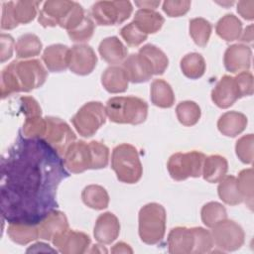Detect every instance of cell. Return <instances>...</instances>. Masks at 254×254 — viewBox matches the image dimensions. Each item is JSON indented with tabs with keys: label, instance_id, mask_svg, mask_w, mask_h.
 Here are the masks:
<instances>
[{
	"label": "cell",
	"instance_id": "4dcf8cb0",
	"mask_svg": "<svg viewBox=\"0 0 254 254\" xmlns=\"http://www.w3.org/2000/svg\"><path fill=\"white\" fill-rule=\"evenodd\" d=\"M7 234L12 241L21 245H25L40 237L38 225L19 223H9Z\"/></svg>",
	"mask_w": 254,
	"mask_h": 254
},
{
	"label": "cell",
	"instance_id": "6da1fadb",
	"mask_svg": "<svg viewBox=\"0 0 254 254\" xmlns=\"http://www.w3.org/2000/svg\"><path fill=\"white\" fill-rule=\"evenodd\" d=\"M64 167L44 138H26L20 132L1 159L3 220L39 225L58 207L57 189L69 177Z\"/></svg>",
	"mask_w": 254,
	"mask_h": 254
},
{
	"label": "cell",
	"instance_id": "9c48e42d",
	"mask_svg": "<svg viewBox=\"0 0 254 254\" xmlns=\"http://www.w3.org/2000/svg\"><path fill=\"white\" fill-rule=\"evenodd\" d=\"M129 1H98L91 7V15L97 25H116L127 20L132 13Z\"/></svg>",
	"mask_w": 254,
	"mask_h": 254
},
{
	"label": "cell",
	"instance_id": "f35d334b",
	"mask_svg": "<svg viewBox=\"0 0 254 254\" xmlns=\"http://www.w3.org/2000/svg\"><path fill=\"white\" fill-rule=\"evenodd\" d=\"M47 129V120L41 116L26 118L22 128L23 136L26 138H44Z\"/></svg>",
	"mask_w": 254,
	"mask_h": 254
},
{
	"label": "cell",
	"instance_id": "60d3db41",
	"mask_svg": "<svg viewBox=\"0 0 254 254\" xmlns=\"http://www.w3.org/2000/svg\"><path fill=\"white\" fill-rule=\"evenodd\" d=\"M94 31V23L93 21L88 17L85 16L82 22L73 30L68 31V37L73 42H86L88 41Z\"/></svg>",
	"mask_w": 254,
	"mask_h": 254
},
{
	"label": "cell",
	"instance_id": "cb8c5ba5",
	"mask_svg": "<svg viewBox=\"0 0 254 254\" xmlns=\"http://www.w3.org/2000/svg\"><path fill=\"white\" fill-rule=\"evenodd\" d=\"M247 118L244 114L236 111H228L220 116L217 122L218 130L225 136L235 137L244 131Z\"/></svg>",
	"mask_w": 254,
	"mask_h": 254
},
{
	"label": "cell",
	"instance_id": "e575fe53",
	"mask_svg": "<svg viewBox=\"0 0 254 254\" xmlns=\"http://www.w3.org/2000/svg\"><path fill=\"white\" fill-rule=\"evenodd\" d=\"M176 113L179 121L185 126L196 124L200 118V108L193 101H183L176 107Z\"/></svg>",
	"mask_w": 254,
	"mask_h": 254
},
{
	"label": "cell",
	"instance_id": "d4e9b609",
	"mask_svg": "<svg viewBox=\"0 0 254 254\" xmlns=\"http://www.w3.org/2000/svg\"><path fill=\"white\" fill-rule=\"evenodd\" d=\"M164 22L163 16L152 9H139L135 13L133 20V23L147 35L158 32Z\"/></svg>",
	"mask_w": 254,
	"mask_h": 254
},
{
	"label": "cell",
	"instance_id": "ee69618b",
	"mask_svg": "<svg viewBox=\"0 0 254 254\" xmlns=\"http://www.w3.org/2000/svg\"><path fill=\"white\" fill-rule=\"evenodd\" d=\"M235 151L241 162L251 164L253 161V135L248 134L241 137L236 142Z\"/></svg>",
	"mask_w": 254,
	"mask_h": 254
},
{
	"label": "cell",
	"instance_id": "db71d44e",
	"mask_svg": "<svg viewBox=\"0 0 254 254\" xmlns=\"http://www.w3.org/2000/svg\"><path fill=\"white\" fill-rule=\"evenodd\" d=\"M252 39H253V33H252V26L250 25V26H248L245 29L244 33L242 34L241 41H243V42H251Z\"/></svg>",
	"mask_w": 254,
	"mask_h": 254
},
{
	"label": "cell",
	"instance_id": "7402d4cb",
	"mask_svg": "<svg viewBox=\"0 0 254 254\" xmlns=\"http://www.w3.org/2000/svg\"><path fill=\"white\" fill-rule=\"evenodd\" d=\"M101 58L108 64H117L127 56V49L115 36L103 39L98 47Z\"/></svg>",
	"mask_w": 254,
	"mask_h": 254
},
{
	"label": "cell",
	"instance_id": "74e56055",
	"mask_svg": "<svg viewBox=\"0 0 254 254\" xmlns=\"http://www.w3.org/2000/svg\"><path fill=\"white\" fill-rule=\"evenodd\" d=\"M227 213L222 204L211 201L204 204L201 208V220L207 227H213L216 223L226 219Z\"/></svg>",
	"mask_w": 254,
	"mask_h": 254
},
{
	"label": "cell",
	"instance_id": "f907efd6",
	"mask_svg": "<svg viewBox=\"0 0 254 254\" xmlns=\"http://www.w3.org/2000/svg\"><path fill=\"white\" fill-rule=\"evenodd\" d=\"M237 12L247 20L254 18V1H240L237 4Z\"/></svg>",
	"mask_w": 254,
	"mask_h": 254
},
{
	"label": "cell",
	"instance_id": "277c9868",
	"mask_svg": "<svg viewBox=\"0 0 254 254\" xmlns=\"http://www.w3.org/2000/svg\"><path fill=\"white\" fill-rule=\"evenodd\" d=\"M105 109L109 120L120 124H141L148 115L146 101L135 96L112 97L108 99Z\"/></svg>",
	"mask_w": 254,
	"mask_h": 254
},
{
	"label": "cell",
	"instance_id": "4316f807",
	"mask_svg": "<svg viewBox=\"0 0 254 254\" xmlns=\"http://www.w3.org/2000/svg\"><path fill=\"white\" fill-rule=\"evenodd\" d=\"M151 101L161 108H169L175 102L171 85L164 79H155L151 84Z\"/></svg>",
	"mask_w": 254,
	"mask_h": 254
},
{
	"label": "cell",
	"instance_id": "7dc6e473",
	"mask_svg": "<svg viewBox=\"0 0 254 254\" xmlns=\"http://www.w3.org/2000/svg\"><path fill=\"white\" fill-rule=\"evenodd\" d=\"M241 96L251 95L253 93V76L249 71H241L235 76Z\"/></svg>",
	"mask_w": 254,
	"mask_h": 254
},
{
	"label": "cell",
	"instance_id": "44dd1931",
	"mask_svg": "<svg viewBox=\"0 0 254 254\" xmlns=\"http://www.w3.org/2000/svg\"><path fill=\"white\" fill-rule=\"evenodd\" d=\"M39 236L45 240H53L57 235L67 230L68 224L64 213L53 210L39 225Z\"/></svg>",
	"mask_w": 254,
	"mask_h": 254
},
{
	"label": "cell",
	"instance_id": "30bf717a",
	"mask_svg": "<svg viewBox=\"0 0 254 254\" xmlns=\"http://www.w3.org/2000/svg\"><path fill=\"white\" fill-rule=\"evenodd\" d=\"M213 243L217 247L233 251L240 248L244 242V232L239 224L233 220H221L212 227Z\"/></svg>",
	"mask_w": 254,
	"mask_h": 254
},
{
	"label": "cell",
	"instance_id": "816d5d0a",
	"mask_svg": "<svg viewBox=\"0 0 254 254\" xmlns=\"http://www.w3.org/2000/svg\"><path fill=\"white\" fill-rule=\"evenodd\" d=\"M137 6H139L141 9H156L160 5V1H141V2H135Z\"/></svg>",
	"mask_w": 254,
	"mask_h": 254
},
{
	"label": "cell",
	"instance_id": "5bb4252c",
	"mask_svg": "<svg viewBox=\"0 0 254 254\" xmlns=\"http://www.w3.org/2000/svg\"><path fill=\"white\" fill-rule=\"evenodd\" d=\"M97 58L91 47L75 45L69 50L68 68L78 75L89 74L96 66Z\"/></svg>",
	"mask_w": 254,
	"mask_h": 254
},
{
	"label": "cell",
	"instance_id": "f6af8a7d",
	"mask_svg": "<svg viewBox=\"0 0 254 254\" xmlns=\"http://www.w3.org/2000/svg\"><path fill=\"white\" fill-rule=\"evenodd\" d=\"M190 7V1L168 0L163 3V10L169 17H180L185 15Z\"/></svg>",
	"mask_w": 254,
	"mask_h": 254
},
{
	"label": "cell",
	"instance_id": "b9f144b4",
	"mask_svg": "<svg viewBox=\"0 0 254 254\" xmlns=\"http://www.w3.org/2000/svg\"><path fill=\"white\" fill-rule=\"evenodd\" d=\"M91 158H92V169L105 168L108 164L109 150L108 148L97 141H91L89 143Z\"/></svg>",
	"mask_w": 254,
	"mask_h": 254
},
{
	"label": "cell",
	"instance_id": "8fae6325",
	"mask_svg": "<svg viewBox=\"0 0 254 254\" xmlns=\"http://www.w3.org/2000/svg\"><path fill=\"white\" fill-rule=\"evenodd\" d=\"M47 129L44 139L51 144L56 151L64 156L68 146L75 141V134L69 126L63 120L57 117H46Z\"/></svg>",
	"mask_w": 254,
	"mask_h": 254
},
{
	"label": "cell",
	"instance_id": "4fadbf2b",
	"mask_svg": "<svg viewBox=\"0 0 254 254\" xmlns=\"http://www.w3.org/2000/svg\"><path fill=\"white\" fill-rule=\"evenodd\" d=\"M64 163L71 173L79 174L92 169V158L89 143L77 141L71 143L64 155Z\"/></svg>",
	"mask_w": 254,
	"mask_h": 254
},
{
	"label": "cell",
	"instance_id": "bcb514c9",
	"mask_svg": "<svg viewBox=\"0 0 254 254\" xmlns=\"http://www.w3.org/2000/svg\"><path fill=\"white\" fill-rule=\"evenodd\" d=\"M13 6H14L13 1L2 3V17H1L2 30H11L18 26L14 18Z\"/></svg>",
	"mask_w": 254,
	"mask_h": 254
},
{
	"label": "cell",
	"instance_id": "8d00e7d4",
	"mask_svg": "<svg viewBox=\"0 0 254 254\" xmlns=\"http://www.w3.org/2000/svg\"><path fill=\"white\" fill-rule=\"evenodd\" d=\"M41 2L39 1H17L14 2L13 13L16 23L27 24L31 22L37 15L38 7Z\"/></svg>",
	"mask_w": 254,
	"mask_h": 254
},
{
	"label": "cell",
	"instance_id": "3957f363",
	"mask_svg": "<svg viewBox=\"0 0 254 254\" xmlns=\"http://www.w3.org/2000/svg\"><path fill=\"white\" fill-rule=\"evenodd\" d=\"M170 253H205L213 246L212 235L201 227H176L168 236Z\"/></svg>",
	"mask_w": 254,
	"mask_h": 254
},
{
	"label": "cell",
	"instance_id": "836d02e7",
	"mask_svg": "<svg viewBox=\"0 0 254 254\" xmlns=\"http://www.w3.org/2000/svg\"><path fill=\"white\" fill-rule=\"evenodd\" d=\"M139 53L147 58L154 69V74H163L169 64V60L165 53L158 47L148 44L143 46Z\"/></svg>",
	"mask_w": 254,
	"mask_h": 254
},
{
	"label": "cell",
	"instance_id": "d590c367",
	"mask_svg": "<svg viewBox=\"0 0 254 254\" xmlns=\"http://www.w3.org/2000/svg\"><path fill=\"white\" fill-rule=\"evenodd\" d=\"M211 34V25L203 18H194L190 21V35L193 42L199 46H206Z\"/></svg>",
	"mask_w": 254,
	"mask_h": 254
},
{
	"label": "cell",
	"instance_id": "8992f818",
	"mask_svg": "<svg viewBox=\"0 0 254 254\" xmlns=\"http://www.w3.org/2000/svg\"><path fill=\"white\" fill-rule=\"evenodd\" d=\"M166 210L156 202L144 205L139 211V236L146 244H157L165 235Z\"/></svg>",
	"mask_w": 254,
	"mask_h": 254
},
{
	"label": "cell",
	"instance_id": "1f68e13d",
	"mask_svg": "<svg viewBox=\"0 0 254 254\" xmlns=\"http://www.w3.org/2000/svg\"><path fill=\"white\" fill-rule=\"evenodd\" d=\"M218 195L225 203L236 205L243 201V197L237 186V179L233 176H226L218 185Z\"/></svg>",
	"mask_w": 254,
	"mask_h": 254
},
{
	"label": "cell",
	"instance_id": "e0dca14e",
	"mask_svg": "<svg viewBox=\"0 0 254 254\" xmlns=\"http://www.w3.org/2000/svg\"><path fill=\"white\" fill-rule=\"evenodd\" d=\"M52 241L63 253H83L90 244L88 235L68 229L57 235Z\"/></svg>",
	"mask_w": 254,
	"mask_h": 254
},
{
	"label": "cell",
	"instance_id": "7a4b0ae2",
	"mask_svg": "<svg viewBox=\"0 0 254 254\" xmlns=\"http://www.w3.org/2000/svg\"><path fill=\"white\" fill-rule=\"evenodd\" d=\"M46 78L47 71L40 61H14L2 70L1 97L38 88L44 84Z\"/></svg>",
	"mask_w": 254,
	"mask_h": 254
},
{
	"label": "cell",
	"instance_id": "52a82bcc",
	"mask_svg": "<svg viewBox=\"0 0 254 254\" xmlns=\"http://www.w3.org/2000/svg\"><path fill=\"white\" fill-rule=\"evenodd\" d=\"M204 159V154L197 151L176 153L170 157L167 168L170 176L176 181H184L190 177L197 178L202 174Z\"/></svg>",
	"mask_w": 254,
	"mask_h": 254
},
{
	"label": "cell",
	"instance_id": "c3c4849f",
	"mask_svg": "<svg viewBox=\"0 0 254 254\" xmlns=\"http://www.w3.org/2000/svg\"><path fill=\"white\" fill-rule=\"evenodd\" d=\"M20 103L22 106V111L24 112L26 118L41 116V107L33 97L23 96L20 98Z\"/></svg>",
	"mask_w": 254,
	"mask_h": 254
},
{
	"label": "cell",
	"instance_id": "484cf974",
	"mask_svg": "<svg viewBox=\"0 0 254 254\" xmlns=\"http://www.w3.org/2000/svg\"><path fill=\"white\" fill-rule=\"evenodd\" d=\"M227 169L228 164L224 157L211 155L204 159L201 175L208 183H217L225 177Z\"/></svg>",
	"mask_w": 254,
	"mask_h": 254
},
{
	"label": "cell",
	"instance_id": "d6986e66",
	"mask_svg": "<svg viewBox=\"0 0 254 254\" xmlns=\"http://www.w3.org/2000/svg\"><path fill=\"white\" fill-rule=\"evenodd\" d=\"M119 232L120 223L113 213L105 212L97 217L94 226V237L99 243H112L118 237Z\"/></svg>",
	"mask_w": 254,
	"mask_h": 254
},
{
	"label": "cell",
	"instance_id": "ac0fdd59",
	"mask_svg": "<svg viewBox=\"0 0 254 254\" xmlns=\"http://www.w3.org/2000/svg\"><path fill=\"white\" fill-rule=\"evenodd\" d=\"M251 50L249 47L236 44L228 47L224 54V66L230 72L246 71L251 65Z\"/></svg>",
	"mask_w": 254,
	"mask_h": 254
},
{
	"label": "cell",
	"instance_id": "83f0119b",
	"mask_svg": "<svg viewBox=\"0 0 254 254\" xmlns=\"http://www.w3.org/2000/svg\"><path fill=\"white\" fill-rule=\"evenodd\" d=\"M216 34L226 42H232L240 38L242 33V23L233 14H227L216 24Z\"/></svg>",
	"mask_w": 254,
	"mask_h": 254
},
{
	"label": "cell",
	"instance_id": "f1b7e54d",
	"mask_svg": "<svg viewBox=\"0 0 254 254\" xmlns=\"http://www.w3.org/2000/svg\"><path fill=\"white\" fill-rule=\"evenodd\" d=\"M85 205L93 209H104L108 206L109 195L106 190L97 185H90L83 189L81 193Z\"/></svg>",
	"mask_w": 254,
	"mask_h": 254
},
{
	"label": "cell",
	"instance_id": "f546056e",
	"mask_svg": "<svg viewBox=\"0 0 254 254\" xmlns=\"http://www.w3.org/2000/svg\"><path fill=\"white\" fill-rule=\"evenodd\" d=\"M43 45L35 34H24L20 36L15 44L16 55L20 59H28L38 56L42 51Z\"/></svg>",
	"mask_w": 254,
	"mask_h": 254
},
{
	"label": "cell",
	"instance_id": "ffe728a7",
	"mask_svg": "<svg viewBox=\"0 0 254 254\" xmlns=\"http://www.w3.org/2000/svg\"><path fill=\"white\" fill-rule=\"evenodd\" d=\"M68 47L61 44L52 45L45 49L42 59L50 71L60 72L68 67L69 61Z\"/></svg>",
	"mask_w": 254,
	"mask_h": 254
},
{
	"label": "cell",
	"instance_id": "7bdbcfd3",
	"mask_svg": "<svg viewBox=\"0 0 254 254\" xmlns=\"http://www.w3.org/2000/svg\"><path fill=\"white\" fill-rule=\"evenodd\" d=\"M120 35L130 47H137L141 45L148 37V35L143 33L133 22L124 26L120 30Z\"/></svg>",
	"mask_w": 254,
	"mask_h": 254
},
{
	"label": "cell",
	"instance_id": "d6a6232c",
	"mask_svg": "<svg viewBox=\"0 0 254 254\" xmlns=\"http://www.w3.org/2000/svg\"><path fill=\"white\" fill-rule=\"evenodd\" d=\"M181 68L187 77L190 79L199 78L205 71L204 59L197 53L188 54L181 61Z\"/></svg>",
	"mask_w": 254,
	"mask_h": 254
},
{
	"label": "cell",
	"instance_id": "ba28073f",
	"mask_svg": "<svg viewBox=\"0 0 254 254\" xmlns=\"http://www.w3.org/2000/svg\"><path fill=\"white\" fill-rule=\"evenodd\" d=\"M107 114L101 102L91 101L82 105L76 114L71 118V122L83 137H91L105 123Z\"/></svg>",
	"mask_w": 254,
	"mask_h": 254
},
{
	"label": "cell",
	"instance_id": "7c38bea8",
	"mask_svg": "<svg viewBox=\"0 0 254 254\" xmlns=\"http://www.w3.org/2000/svg\"><path fill=\"white\" fill-rule=\"evenodd\" d=\"M74 4L75 2L73 1H47L40 11L38 21L43 27H55L60 25L63 28Z\"/></svg>",
	"mask_w": 254,
	"mask_h": 254
},
{
	"label": "cell",
	"instance_id": "681fc988",
	"mask_svg": "<svg viewBox=\"0 0 254 254\" xmlns=\"http://www.w3.org/2000/svg\"><path fill=\"white\" fill-rule=\"evenodd\" d=\"M0 41H1L0 61L1 63H4L12 57L13 48H14V39L10 35L1 34Z\"/></svg>",
	"mask_w": 254,
	"mask_h": 254
},
{
	"label": "cell",
	"instance_id": "ab89813d",
	"mask_svg": "<svg viewBox=\"0 0 254 254\" xmlns=\"http://www.w3.org/2000/svg\"><path fill=\"white\" fill-rule=\"evenodd\" d=\"M237 186L239 191L245 199V202L248 204L250 208H252V201H253V173L252 169L243 170L239 173L237 179Z\"/></svg>",
	"mask_w": 254,
	"mask_h": 254
},
{
	"label": "cell",
	"instance_id": "2e32d148",
	"mask_svg": "<svg viewBox=\"0 0 254 254\" xmlns=\"http://www.w3.org/2000/svg\"><path fill=\"white\" fill-rule=\"evenodd\" d=\"M241 96L235 77L224 75L211 92V99L220 108L230 107Z\"/></svg>",
	"mask_w": 254,
	"mask_h": 254
},
{
	"label": "cell",
	"instance_id": "9a60e30c",
	"mask_svg": "<svg viewBox=\"0 0 254 254\" xmlns=\"http://www.w3.org/2000/svg\"><path fill=\"white\" fill-rule=\"evenodd\" d=\"M123 68L129 81L134 83L146 82L154 75L150 62L142 54H132L123 62Z\"/></svg>",
	"mask_w": 254,
	"mask_h": 254
},
{
	"label": "cell",
	"instance_id": "603a6c76",
	"mask_svg": "<svg viewBox=\"0 0 254 254\" xmlns=\"http://www.w3.org/2000/svg\"><path fill=\"white\" fill-rule=\"evenodd\" d=\"M128 82L127 74L120 66H109L101 75V83L110 93L124 92L128 88Z\"/></svg>",
	"mask_w": 254,
	"mask_h": 254
},
{
	"label": "cell",
	"instance_id": "f5cc1de1",
	"mask_svg": "<svg viewBox=\"0 0 254 254\" xmlns=\"http://www.w3.org/2000/svg\"><path fill=\"white\" fill-rule=\"evenodd\" d=\"M111 251H112L113 253H121V252H124V253L130 252V253H132V252H133L132 249L129 247V245L125 244L124 242H119V243L115 244Z\"/></svg>",
	"mask_w": 254,
	"mask_h": 254
},
{
	"label": "cell",
	"instance_id": "5b68a950",
	"mask_svg": "<svg viewBox=\"0 0 254 254\" xmlns=\"http://www.w3.org/2000/svg\"><path fill=\"white\" fill-rule=\"evenodd\" d=\"M111 168L117 179L126 184L137 183L143 173L137 149L130 144H121L113 149Z\"/></svg>",
	"mask_w": 254,
	"mask_h": 254
}]
</instances>
